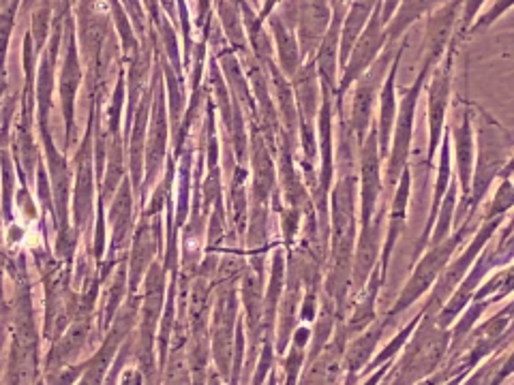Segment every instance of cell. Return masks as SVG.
Returning <instances> with one entry per match:
<instances>
[{
    "instance_id": "6da1fadb",
    "label": "cell",
    "mask_w": 514,
    "mask_h": 385,
    "mask_svg": "<svg viewBox=\"0 0 514 385\" xmlns=\"http://www.w3.org/2000/svg\"><path fill=\"white\" fill-rule=\"evenodd\" d=\"M457 9H459V3L455 0V3H450L448 7L440 9L431 18L429 28H427V48H429V54H427L425 69H431V65L435 63V60L442 56V52L446 48L448 35H450V28H452V24H455Z\"/></svg>"
},
{
    "instance_id": "7a4b0ae2",
    "label": "cell",
    "mask_w": 514,
    "mask_h": 385,
    "mask_svg": "<svg viewBox=\"0 0 514 385\" xmlns=\"http://www.w3.org/2000/svg\"><path fill=\"white\" fill-rule=\"evenodd\" d=\"M382 24H384V22H380V13H375L371 24H369V28L365 30V35H362V39H360V45H358V50H356V54H354L352 65H350V69H347L343 88H345L347 84H350L358 73L365 71L369 63H373V56L377 54V50H380L382 43H384V39H382V35H380V26H382Z\"/></svg>"
},
{
    "instance_id": "3957f363",
    "label": "cell",
    "mask_w": 514,
    "mask_h": 385,
    "mask_svg": "<svg viewBox=\"0 0 514 385\" xmlns=\"http://www.w3.org/2000/svg\"><path fill=\"white\" fill-rule=\"evenodd\" d=\"M435 3H440V0H407V3L403 5V9L399 11L395 24H392L388 37L395 39L397 35H401L405 26H410L416 18H420L422 13H425L427 9H431Z\"/></svg>"
},
{
    "instance_id": "5b68a950",
    "label": "cell",
    "mask_w": 514,
    "mask_h": 385,
    "mask_svg": "<svg viewBox=\"0 0 514 385\" xmlns=\"http://www.w3.org/2000/svg\"><path fill=\"white\" fill-rule=\"evenodd\" d=\"M480 5H482V0H467V3H465V24H470L474 20V15L480 9Z\"/></svg>"
},
{
    "instance_id": "8992f818",
    "label": "cell",
    "mask_w": 514,
    "mask_h": 385,
    "mask_svg": "<svg viewBox=\"0 0 514 385\" xmlns=\"http://www.w3.org/2000/svg\"><path fill=\"white\" fill-rule=\"evenodd\" d=\"M399 3H401V0H386V5H384V22L390 20L392 11H395V7H397Z\"/></svg>"
},
{
    "instance_id": "277c9868",
    "label": "cell",
    "mask_w": 514,
    "mask_h": 385,
    "mask_svg": "<svg viewBox=\"0 0 514 385\" xmlns=\"http://www.w3.org/2000/svg\"><path fill=\"white\" fill-rule=\"evenodd\" d=\"M399 60V58H397ZM397 60H395V69L390 71L388 82L384 86V95H382V140L384 146L388 144V131H390V120L395 116V99H392V88H395V73H397Z\"/></svg>"
}]
</instances>
